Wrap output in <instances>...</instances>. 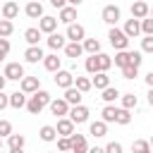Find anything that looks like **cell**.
<instances>
[{
	"instance_id": "6da1fadb",
	"label": "cell",
	"mask_w": 153,
	"mask_h": 153,
	"mask_svg": "<svg viewBox=\"0 0 153 153\" xmlns=\"http://www.w3.org/2000/svg\"><path fill=\"white\" fill-rule=\"evenodd\" d=\"M50 100H53V98H50V93H48V91H43V88H38L36 93H31V96H29V100H26V110H29L31 115H38L45 105H50Z\"/></svg>"
},
{
	"instance_id": "7a4b0ae2",
	"label": "cell",
	"mask_w": 153,
	"mask_h": 153,
	"mask_svg": "<svg viewBox=\"0 0 153 153\" xmlns=\"http://www.w3.org/2000/svg\"><path fill=\"white\" fill-rule=\"evenodd\" d=\"M108 38H110V45H112L115 50H127V48H129V38H127L124 31L117 29V26H112V29L108 31Z\"/></svg>"
},
{
	"instance_id": "3957f363",
	"label": "cell",
	"mask_w": 153,
	"mask_h": 153,
	"mask_svg": "<svg viewBox=\"0 0 153 153\" xmlns=\"http://www.w3.org/2000/svg\"><path fill=\"white\" fill-rule=\"evenodd\" d=\"M2 76L10 79V81H22V79L26 76V74H24V65H19V62H7Z\"/></svg>"
},
{
	"instance_id": "277c9868",
	"label": "cell",
	"mask_w": 153,
	"mask_h": 153,
	"mask_svg": "<svg viewBox=\"0 0 153 153\" xmlns=\"http://www.w3.org/2000/svg\"><path fill=\"white\" fill-rule=\"evenodd\" d=\"M120 17H122V12H120L117 5H105L103 12H100V19H103L105 24H110V26H115V24L120 22Z\"/></svg>"
},
{
	"instance_id": "5b68a950",
	"label": "cell",
	"mask_w": 153,
	"mask_h": 153,
	"mask_svg": "<svg viewBox=\"0 0 153 153\" xmlns=\"http://www.w3.org/2000/svg\"><path fill=\"white\" fill-rule=\"evenodd\" d=\"M65 38H69V43H81L84 38H86V29L81 26V24H69L67 26V33H65Z\"/></svg>"
},
{
	"instance_id": "8992f818",
	"label": "cell",
	"mask_w": 153,
	"mask_h": 153,
	"mask_svg": "<svg viewBox=\"0 0 153 153\" xmlns=\"http://www.w3.org/2000/svg\"><path fill=\"white\" fill-rule=\"evenodd\" d=\"M88 108L86 105H72L69 108V120L74 122V124H84V122H88Z\"/></svg>"
},
{
	"instance_id": "52a82bcc",
	"label": "cell",
	"mask_w": 153,
	"mask_h": 153,
	"mask_svg": "<svg viewBox=\"0 0 153 153\" xmlns=\"http://www.w3.org/2000/svg\"><path fill=\"white\" fill-rule=\"evenodd\" d=\"M50 112L55 115V117H67L69 115V103L65 100V98H55V100H50Z\"/></svg>"
},
{
	"instance_id": "ba28073f",
	"label": "cell",
	"mask_w": 153,
	"mask_h": 153,
	"mask_svg": "<svg viewBox=\"0 0 153 153\" xmlns=\"http://www.w3.org/2000/svg\"><path fill=\"white\" fill-rule=\"evenodd\" d=\"M55 86H60V88L74 86V74L67 72V69H57V72H55Z\"/></svg>"
},
{
	"instance_id": "9c48e42d",
	"label": "cell",
	"mask_w": 153,
	"mask_h": 153,
	"mask_svg": "<svg viewBox=\"0 0 153 153\" xmlns=\"http://www.w3.org/2000/svg\"><path fill=\"white\" fill-rule=\"evenodd\" d=\"M55 29H57V19L55 17H48V14H43L41 19H38V31L41 33H55Z\"/></svg>"
},
{
	"instance_id": "30bf717a",
	"label": "cell",
	"mask_w": 153,
	"mask_h": 153,
	"mask_svg": "<svg viewBox=\"0 0 153 153\" xmlns=\"http://www.w3.org/2000/svg\"><path fill=\"white\" fill-rule=\"evenodd\" d=\"M38 86H41V81H38V76H24L22 81H19V91L22 93H36L38 91Z\"/></svg>"
},
{
	"instance_id": "8fae6325",
	"label": "cell",
	"mask_w": 153,
	"mask_h": 153,
	"mask_svg": "<svg viewBox=\"0 0 153 153\" xmlns=\"http://www.w3.org/2000/svg\"><path fill=\"white\" fill-rule=\"evenodd\" d=\"M148 12H151V7H148V2H146V0H136V2L131 5V17H134V19H139V22H141V19H146V17H148Z\"/></svg>"
},
{
	"instance_id": "7c38bea8",
	"label": "cell",
	"mask_w": 153,
	"mask_h": 153,
	"mask_svg": "<svg viewBox=\"0 0 153 153\" xmlns=\"http://www.w3.org/2000/svg\"><path fill=\"white\" fill-rule=\"evenodd\" d=\"M43 50H41V45H29L26 50H24V60L26 62H31V65H36V62H43Z\"/></svg>"
},
{
	"instance_id": "4fadbf2b",
	"label": "cell",
	"mask_w": 153,
	"mask_h": 153,
	"mask_svg": "<svg viewBox=\"0 0 153 153\" xmlns=\"http://www.w3.org/2000/svg\"><path fill=\"white\" fill-rule=\"evenodd\" d=\"M55 131H57V136H72V134H74V122H72L69 117H60Z\"/></svg>"
},
{
	"instance_id": "5bb4252c",
	"label": "cell",
	"mask_w": 153,
	"mask_h": 153,
	"mask_svg": "<svg viewBox=\"0 0 153 153\" xmlns=\"http://www.w3.org/2000/svg\"><path fill=\"white\" fill-rule=\"evenodd\" d=\"M69 141H72V153H86L88 151V143H86L84 134H72Z\"/></svg>"
},
{
	"instance_id": "9a60e30c",
	"label": "cell",
	"mask_w": 153,
	"mask_h": 153,
	"mask_svg": "<svg viewBox=\"0 0 153 153\" xmlns=\"http://www.w3.org/2000/svg\"><path fill=\"white\" fill-rule=\"evenodd\" d=\"M0 14H2V19H7V22H12L17 14H19V5L17 2H12V0H7L2 7H0Z\"/></svg>"
},
{
	"instance_id": "2e32d148",
	"label": "cell",
	"mask_w": 153,
	"mask_h": 153,
	"mask_svg": "<svg viewBox=\"0 0 153 153\" xmlns=\"http://www.w3.org/2000/svg\"><path fill=\"white\" fill-rule=\"evenodd\" d=\"M122 31H124V36H127V38H136V36L141 33V22L131 17V19H127V24H124V29H122Z\"/></svg>"
},
{
	"instance_id": "e0dca14e",
	"label": "cell",
	"mask_w": 153,
	"mask_h": 153,
	"mask_svg": "<svg viewBox=\"0 0 153 153\" xmlns=\"http://www.w3.org/2000/svg\"><path fill=\"white\" fill-rule=\"evenodd\" d=\"M24 14H26L29 19H41V17H43V5H41V2L29 0V5L24 7Z\"/></svg>"
},
{
	"instance_id": "ac0fdd59",
	"label": "cell",
	"mask_w": 153,
	"mask_h": 153,
	"mask_svg": "<svg viewBox=\"0 0 153 153\" xmlns=\"http://www.w3.org/2000/svg\"><path fill=\"white\" fill-rule=\"evenodd\" d=\"M74 19H76V7H69V5H65L62 10H60V17H57V22H62V24H74Z\"/></svg>"
},
{
	"instance_id": "d6986e66",
	"label": "cell",
	"mask_w": 153,
	"mask_h": 153,
	"mask_svg": "<svg viewBox=\"0 0 153 153\" xmlns=\"http://www.w3.org/2000/svg\"><path fill=\"white\" fill-rule=\"evenodd\" d=\"M67 103H69V108L72 105H81V98H84V93L81 91H76L74 86H69V88H65V96H62Z\"/></svg>"
},
{
	"instance_id": "ffe728a7",
	"label": "cell",
	"mask_w": 153,
	"mask_h": 153,
	"mask_svg": "<svg viewBox=\"0 0 153 153\" xmlns=\"http://www.w3.org/2000/svg\"><path fill=\"white\" fill-rule=\"evenodd\" d=\"M26 100H29V96H26V93H22V91H14V93H10V108H14V110H22V108H26Z\"/></svg>"
},
{
	"instance_id": "44dd1931",
	"label": "cell",
	"mask_w": 153,
	"mask_h": 153,
	"mask_svg": "<svg viewBox=\"0 0 153 153\" xmlns=\"http://www.w3.org/2000/svg\"><path fill=\"white\" fill-rule=\"evenodd\" d=\"M65 45H67V38L62 33H50L48 36V48L50 50H65Z\"/></svg>"
},
{
	"instance_id": "7402d4cb",
	"label": "cell",
	"mask_w": 153,
	"mask_h": 153,
	"mask_svg": "<svg viewBox=\"0 0 153 153\" xmlns=\"http://www.w3.org/2000/svg\"><path fill=\"white\" fill-rule=\"evenodd\" d=\"M81 48H84V53H88V55H98V53H100V41H98V38H84V41H81Z\"/></svg>"
},
{
	"instance_id": "603a6c76",
	"label": "cell",
	"mask_w": 153,
	"mask_h": 153,
	"mask_svg": "<svg viewBox=\"0 0 153 153\" xmlns=\"http://www.w3.org/2000/svg\"><path fill=\"white\" fill-rule=\"evenodd\" d=\"M91 84H93L98 91L108 88V86H110V76H108V72H96V74H93V79H91Z\"/></svg>"
},
{
	"instance_id": "cb8c5ba5",
	"label": "cell",
	"mask_w": 153,
	"mask_h": 153,
	"mask_svg": "<svg viewBox=\"0 0 153 153\" xmlns=\"http://www.w3.org/2000/svg\"><path fill=\"white\" fill-rule=\"evenodd\" d=\"M88 134H91V136H96V139H100V136H105V134H108V124H105L103 120H96V122H91Z\"/></svg>"
},
{
	"instance_id": "d4e9b609",
	"label": "cell",
	"mask_w": 153,
	"mask_h": 153,
	"mask_svg": "<svg viewBox=\"0 0 153 153\" xmlns=\"http://www.w3.org/2000/svg\"><path fill=\"white\" fill-rule=\"evenodd\" d=\"M24 143H26L24 134H10V136H7V148H10V151H22Z\"/></svg>"
},
{
	"instance_id": "484cf974",
	"label": "cell",
	"mask_w": 153,
	"mask_h": 153,
	"mask_svg": "<svg viewBox=\"0 0 153 153\" xmlns=\"http://www.w3.org/2000/svg\"><path fill=\"white\" fill-rule=\"evenodd\" d=\"M60 65H62V57H57L55 53L43 57V67H45L48 72H57V69H60Z\"/></svg>"
},
{
	"instance_id": "4316f807",
	"label": "cell",
	"mask_w": 153,
	"mask_h": 153,
	"mask_svg": "<svg viewBox=\"0 0 153 153\" xmlns=\"http://www.w3.org/2000/svg\"><path fill=\"white\" fill-rule=\"evenodd\" d=\"M38 136H41V141L50 143V141H55V139H57V131H55V127H53V124H43V127H41V131H38Z\"/></svg>"
},
{
	"instance_id": "83f0119b",
	"label": "cell",
	"mask_w": 153,
	"mask_h": 153,
	"mask_svg": "<svg viewBox=\"0 0 153 153\" xmlns=\"http://www.w3.org/2000/svg\"><path fill=\"white\" fill-rule=\"evenodd\" d=\"M129 50H117L115 53V60H112V65H117L120 69H124V67H129Z\"/></svg>"
},
{
	"instance_id": "f1b7e54d",
	"label": "cell",
	"mask_w": 153,
	"mask_h": 153,
	"mask_svg": "<svg viewBox=\"0 0 153 153\" xmlns=\"http://www.w3.org/2000/svg\"><path fill=\"white\" fill-rule=\"evenodd\" d=\"M24 41H26L29 45H38V41H41V31H38L36 26L26 29V31H24Z\"/></svg>"
},
{
	"instance_id": "f546056e",
	"label": "cell",
	"mask_w": 153,
	"mask_h": 153,
	"mask_svg": "<svg viewBox=\"0 0 153 153\" xmlns=\"http://www.w3.org/2000/svg\"><path fill=\"white\" fill-rule=\"evenodd\" d=\"M74 88H76V91H81V93H86V91H91V88H93V84H91V79H88V76H74Z\"/></svg>"
},
{
	"instance_id": "4dcf8cb0",
	"label": "cell",
	"mask_w": 153,
	"mask_h": 153,
	"mask_svg": "<svg viewBox=\"0 0 153 153\" xmlns=\"http://www.w3.org/2000/svg\"><path fill=\"white\" fill-rule=\"evenodd\" d=\"M120 96H122V93H120V91H117L115 86H108V88H103V96H100V98H103V100H105L108 105H112V103H115V100H117Z\"/></svg>"
},
{
	"instance_id": "1f68e13d",
	"label": "cell",
	"mask_w": 153,
	"mask_h": 153,
	"mask_svg": "<svg viewBox=\"0 0 153 153\" xmlns=\"http://www.w3.org/2000/svg\"><path fill=\"white\" fill-rule=\"evenodd\" d=\"M65 55L67 57H79V55H84V48H81V43H67L65 45Z\"/></svg>"
},
{
	"instance_id": "d6a6232c",
	"label": "cell",
	"mask_w": 153,
	"mask_h": 153,
	"mask_svg": "<svg viewBox=\"0 0 153 153\" xmlns=\"http://www.w3.org/2000/svg\"><path fill=\"white\" fill-rule=\"evenodd\" d=\"M96 60H98V72H108V69L112 67V57L105 55V53H98Z\"/></svg>"
},
{
	"instance_id": "836d02e7",
	"label": "cell",
	"mask_w": 153,
	"mask_h": 153,
	"mask_svg": "<svg viewBox=\"0 0 153 153\" xmlns=\"http://www.w3.org/2000/svg\"><path fill=\"white\" fill-rule=\"evenodd\" d=\"M115 122H117V124H122V127H127V124L131 122V110H124V108H117V115H115Z\"/></svg>"
},
{
	"instance_id": "e575fe53",
	"label": "cell",
	"mask_w": 153,
	"mask_h": 153,
	"mask_svg": "<svg viewBox=\"0 0 153 153\" xmlns=\"http://www.w3.org/2000/svg\"><path fill=\"white\" fill-rule=\"evenodd\" d=\"M136 103H139V98H136L134 93H122V108H124V110L136 108Z\"/></svg>"
},
{
	"instance_id": "d590c367",
	"label": "cell",
	"mask_w": 153,
	"mask_h": 153,
	"mask_svg": "<svg viewBox=\"0 0 153 153\" xmlns=\"http://www.w3.org/2000/svg\"><path fill=\"white\" fill-rule=\"evenodd\" d=\"M100 115H103V122H105V124H108V122H115V115H117V108H115V105H105Z\"/></svg>"
},
{
	"instance_id": "8d00e7d4",
	"label": "cell",
	"mask_w": 153,
	"mask_h": 153,
	"mask_svg": "<svg viewBox=\"0 0 153 153\" xmlns=\"http://www.w3.org/2000/svg\"><path fill=\"white\" fill-rule=\"evenodd\" d=\"M12 31H14V24H12V22H7V19H0V38L12 36Z\"/></svg>"
},
{
	"instance_id": "74e56055",
	"label": "cell",
	"mask_w": 153,
	"mask_h": 153,
	"mask_svg": "<svg viewBox=\"0 0 153 153\" xmlns=\"http://www.w3.org/2000/svg\"><path fill=\"white\" fill-rule=\"evenodd\" d=\"M129 55H131V57H129V65L139 69L141 62H143V53H141V50H129Z\"/></svg>"
},
{
	"instance_id": "f35d334b",
	"label": "cell",
	"mask_w": 153,
	"mask_h": 153,
	"mask_svg": "<svg viewBox=\"0 0 153 153\" xmlns=\"http://www.w3.org/2000/svg\"><path fill=\"white\" fill-rule=\"evenodd\" d=\"M57 151H60V153H69V151H72L69 136H57Z\"/></svg>"
},
{
	"instance_id": "ab89813d",
	"label": "cell",
	"mask_w": 153,
	"mask_h": 153,
	"mask_svg": "<svg viewBox=\"0 0 153 153\" xmlns=\"http://www.w3.org/2000/svg\"><path fill=\"white\" fill-rule=\"evenodd\" d=\"M131 151H134V153H148V151H151V146H148V141L136 139V141L131 143Z\"/></svg>"
},
{
	"instance_id": "60d3db41",
	"label": "cell",
	"mask_w": 153,
	"mask_h": 153,
	"mask_svg": "<svg viewBox=\"0 0 153 153\" xmlns=\"http://www.w3.org/2000/svg\"><path fill=\"white\" fill-rule=\"evenodd\" d=\"M84 67H86V72H88V74H96V72H98V60H96V55H88Z\"/></svg>"
},
{
	"instance_id": "b9f144b4",
	"label": "cell",
	"mask_w": 153,
	"mask_h": 153,
	"mask_svg": "<svg viewBox=\"0 0 153 153\" xmlns=\"http://www.w3.org/2000/svg\"><path fill=\"white\" fill-rule=\"evenodd\" d=\"M141 33H143V36H153V19H151V17L141 19Z\"/></svg>"
},
{
	"instance_id": "7bdbcfd3",
	"label": "cell",
	"mask_w": 153,
	"mask_h": 153,
	"mask_svg": "<svg viewBox=\"0 0 153 153\" xmlns=\"http://www.w3.org/2000/svg\"><path fill=\"white\" fill-rule=\"evenodd\" d=\"M12 134V124H10V120H0V139H7Z\"/></svg>"
},
{
	"instance_id": "ee69618b",
	"label": "cell",
	"mask_w": 153,
	"mask_h": 153,
	"mask_svg": "<svg viewBox=\"0 0 153 153\" xmlns=\"http://www.w3.org/2000/svg\"><path fill=\"white\" fill-rule=\"evenodd\" d=\"M141 53H151L153 55V36H143L141 38Z\"/></svg>"
},
{
	"instance_id": "f6af8a7d",
	"label": "cell",
	"mask_w": 153,
	"mask_h": 153,
	"mask_svg": "<svg viewBox=\"0 0 153 153\" xmlns=\"http://www.w3.org/2000/svg\"><path fill=\"white\" fill-rule=\"evenodd\" d=\"M10 48H12V45H10V41H7V38H0V62H2L5 57H7Z\"/></svg>"
},
{
	"instance_id": "bcb514c9",
	"label": "cell",
	"mask_w": 153,
	"mask_h": 153,
	"mask_svg": "<svg viewBox=\"0 0 153 153\" xmlns=\"http://www.w3.org/2000/svg\"><path fill=\"white\" fill-rule=\"evenodd\" d=\"M122 76H124V79H136V76H139V69L129 65V67H124V69H122Z\"/></svg>"
},
{
	"instance_id": "7dc6e473",
	"label": "cell",
	"mask_w": 153,
	"mask_h": 153,
	"mask_svg": "<svg viewBox=\"0 0 153 153\" xmlns=\"http://www.w3.org/2000/svg\"><path fill=\"white\" fill-rule=\"evenodd\" d=\"M103 151H105V153H122V143H120V141H110Z\"/></svg>"
},
{
	"instance_id": "c3c4849f",
	"label": "cell",
	"mask_w": 153,
	"mask_h": 153,
	"mask_svg": "<svg viewBox=\"0 0 153 153\" xmlns=\"http://www.w3.org/2000/svg\"><path fill=\"white\" fill-rule=\"evenodd\" d=\"M5 108H10V96H5L0 91V110H5Z\"/></svg>"
},
{
	"instance_id": "681fc988",
	"label": "cell",
	"mask_w": 153,
	"mask_h": 153,
	"mask_svg": "<svg viewBox=\"0 0 153 153\" xmlns=\"http://www.w3.org/2000/svg\"><path fill=\"white\" fill-rule=\"evenodd\" d=\"M50 5H53V7H57V10H62V7L67 5V0H50Z\"/></svg>"
},
{
	"instance_id": "f907efd6",
	"label": "cell",
	"mask_w": 153,
	"mask_h": 153,
	"mask_svg": "<svg viewBox=\"0 0 153 153\" xmlns=\"http://www.w3.org/2000/svg\"><path fill=\"white\" fill-rule=\"evenodd\" d=\"M146 84H148V88H153V69L146 74Z\"/></svg>"
},
{
	"instance_id": "816d5d0a",
	"label": "cell",
	"mask_w": 153,
	"mask_h": 153,
	"mask_svg": "<svg viewBox=\"0 0 153 153\" xmlns=\"http://www.w3.org/2000/svg\"><path fill=\"white\" fill-rule=\"evenodd\" d=\"M67 2H69V7H79L84 0H67Z\"/></svg>"
},
{
	"instance_id": "f5cc1de1",
	"label": "cell",
	"mask_w": 153,
	"mask_h": 153,
	"mask_svg": "<svg viewBox=\"0 0 153 153\" xmlns=\"http://www.w3.org/2000/svg\"><path fill=\"white\" fill-rule=\"evenodd\" d=\"M148 105L153 108V88H148Z\"/></svg>"
},
{
	"instance_id": "db71d44e",
	"label": "cell",
	"mask_w": 153,
	"mask_h": 153,
	"mask_svg": "<svg viewBox=\"0 0 153 153\" xmlns=\"http://www.w3.org/2000/svg\"><path fill=\"white\" fill-rule=\"evenodd\" d=\"M86 153H105V151H103V148H98V146H96V148H88V151H86Z\"/></svg>"
},
{
	"instance_id": "11a10c76",
	"label": "cell",
	"mask_w": 153,
	"mask_h": 153,
	"mask_svg": "<svg viewBox=\"0 0 153 153\" xmlns=\"http://www.w3.org/2000/svg\"><path fill=\"white\" fill-rule=\"evenodd\" d=\"M5 84H7V79H5V76H2V74H0V91H2V88H5Z\"/></svg>"
},
{
	"instance_id": "9f6ffc18",
	"label": "cell",
	"mask_w": 153,
	"mask_h": 153,
	"mask_svg": "<svg viewBox=\"0 0 153 153\" xmlns=\"http://www.w3.org/2000/svg\"><path fill=\"white\" fill-rule=\"evenodd\" d=\"M7 153H24V148H22V151H7Z\"/></svg>"
},
{
	"instance_id": "6f0895ef",
	"label": "cell",
	"mask_w": 153,
	"mask_h": 153,
	"mask_svg": "<svg viewBox=\"0 0 153 153\" xmlns=\"http://www.w3.org/2000/svg\"><path fill=\"white\" fill-rule=\"evenodd\" d=\"M148 146H151V148H153V136H151V141H148Z\"/></svg>"
},
{
	"instance_id": "680465c9",
	"label": "cell",
	"mask_w": 153,
	"mask_h": 153,
	"mask_svg": "<svg viewBox=\"0 0 153 153\" xmlns=\"http://www.w3.org/2000/svg\"><path fill=\"white\" fill-rule=\"evenodd\" d=\"M148 17H151V19H153V10H151V12H148Z\"/></svg>"
},
{
	"instance_id": "91938a15",
	"label": "cell",
	"mask_w": 153,
	"mask_h": 153,
	"mask_svg": "<svg viewBox=\"0 0 153 153\" xmlns=\"http://www.w3.org/2000/svg\"><path fill=\"white\" fill-rule=\"evenodd\" d=\"M0 151H2V139H0Z\"/></svg>"
},
{
	"instance_id": "94428289",
	"label": "cell",
	"mask_w": 153,
	"mask_h": 153,
	"mask_svg": "<svg viewBox=\"0 0 153 153\" xmlns=\"http://www.w3.org/2000/svg\"><path fill=\"white\" fill-rule=\"evenodd\" d=\"M33 2H41V0H33Z\"/></svg>"
},
{
	"instance_id": "6125c7cd",
	"label": "cell",
	"mask_w": 153,
	"mask_h": 153,
	"mask_svg": "<svg viewBox=\"0 0 153 153\" xmlns=\"http://www.w3.org/2000/svg\"><path fill=\"white\" fill-rule=\"evenodd\" d=\"M148 153H151V151H148Z\"/></svg>"
},
{
	"instance_id": "be15d7a7",
	"label": "cell",
	"mask_w": 153,
	"mask_h": 153,
	"mask_svg": "<svg viewBox=\"0 0 153 153\" xmlns=\"http://www.w3.org/2000/svg\"><path fill=\"white\" fill-rule=\"evenodd\" d=\"M0 153H2V151H0Z\"/></svg>"
}]
</instances>
